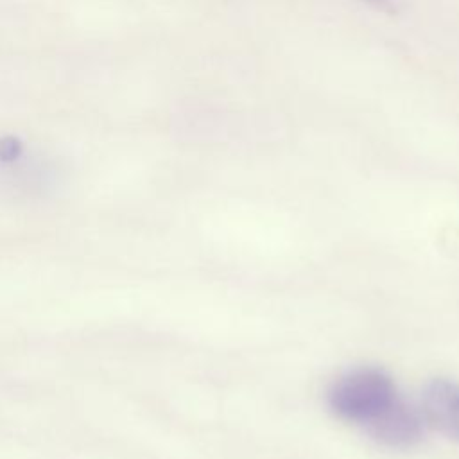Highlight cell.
<instances>
[{
    "label": "cell",
    "mask_w": 459,
    "mask_h": 459,
    "mask_svg": "<svg viewBox=\"0 0 459 459\" xmlns=\"http://www.w3.org/2000/svg\"><path fill=\"white\" fill-rule=\"evenodd\" d=\"M22 142L14 136L0 138V161H14L22 154Z\"/></svg>",
    "instance_id": "4"
},
{
    "label": "cell",
    "mask_w": 459,
    "mask_h": 459,
    "mask_svg": "<svg viewBox=\"0 0 459 459\" xmlns=\"http://www.w3.org/2000/svg\"><path fill=\"white\" fill-rule=\"evenodd\" d=\"M425 429L427 423L421 409L402 396L377 423L366 430V434L384 446L407 450L423 439Z\"/></svg>",
    "instance_id": "2"
},
{
    "label": "cell",
    "mask_w": 459,
    "mask_h": 459,
    "mask_svg": "<svg viewBox=\"0 0 459 459\" xmlns=\"http://www.w3.org/2000/svg\"><path fill=\"white\" fill-rule=\"evenodd\" d=\"M421 414L427 427L459 443V382L432 378L421 394Z\"/></svg>",
    "instance_id": "3"
},
{
    "label": "cell",
    "mask_w": 459,
    "mask_h": 459,
    "mask_svg": "<svg viewBox=\"0 0 459 459\" xmlns=\"http://www.w3.org/2000/svg\"><path fill=\"white\" fill-rule=\"evenodd\" d=\"M382 13H389V14H394L398 13V2L396 0H360Z\"/></svg>",
    "instance_id": "5"
},
{
    "label": "cell",
    "mask_w": 459,
    "mask_h": 459,
    "mask_svg": "<svg viewBox=\"0 0 459 459\" xmlns=\"http://www.w3.org/2000/svg\"><path fill=\"white\" fill-rule=\"evenodd\" d=\"M402 394L393 377L373 366H362L339 375L326 391L330 412L364 432L377 423Z\"/></svg>",
    "instance_id": "1"
}]
</instances>
